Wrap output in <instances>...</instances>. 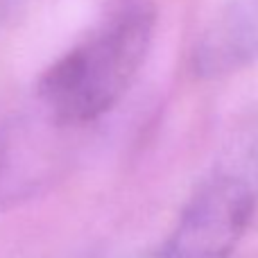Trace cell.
Masks as SVG:
<instances>
[{"instance_id":"obj_1","label":"cell","mask_w":258,"mask_h":258,"mask_svg":"<svg viewBox=\"0 0 258 258\" xmlns=\"http://www.w3.org/2000/svg\"><path fill=\"white\" fill-rule=\"evenodd\" d=\"M154 30V0H109L80 43L39 80V100L48 120L80 129L113 111L145 63Z\"/></svg>"},{"instance_id":"obj_2","label":"cell","mask_w":258,"mask_h":258,"mask_svg":"<svg viewBox=\"0 0 258 258\" xmlns=\"http://www.w3.org/2000/svg\"><path fill=\"white\" fill-rule=\"evenodd\" d=\"M256 215L254 188L236 170L218 172L192 192L154 258H229Z\"/></svg>"},{"instance_id":"obj_3","label":"cell","mask_w":258,"mask_h":258,"mask_svg":"<svg viewBox=\"0 0 258 258\" xmlns=\"http://www.w3.org/2000/svg\"><path fill=\"white\" fill-rule=\"evenodd\" d=\"M258 61V0H229L202 30L190 54L192 73L222 80Z\"/></svg>"},{"instance_id":"obj_4","label":"cell","mask_w":258,"mask_h":258,"mask_svg":"<svg viewBox=\"0 0 258 258\" xmlns=\"http://www.w3.org/2000/svg\"><path fill=\"white\" fill-rule=\"evenodd\" d=\"M54 147L39 132L16 127L0 132V211L36 190L50 174Z\"/></svg>"},{"instance_id":"obj_5","label":"cell","mask_w":258,"mask_h":258,"mask_svg":"<svg viewBox=\"0 0 258 258\" xmlns=\"http://www.w3.org/2000/svg\"><path fill=\"white\" fill-rule=\"evenodd\" d=\"M236 172L254 188V192L258 195V134L249 141L245 154H242V163Z\"/></svg>"}]
</instances>
